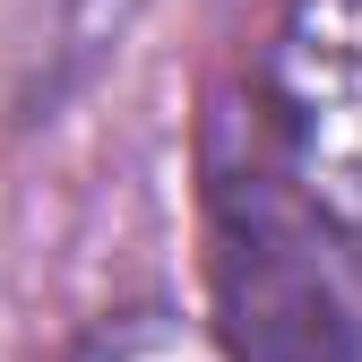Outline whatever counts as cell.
I'll use <instances>...</instances> for the list:
<instances>
[{"label": "cell", "mask_w": 362, "mask_h": 362, "mask_svg": "<svg viewBox=\"0 0 362 362\" xmlns=\"http://www.w3.org/2000/svg\"><path fill=\"white\" fill-rule=\"evenodd\" d=\"M267 139L285 190L362 242V0H285L267 43Z\"/></svg>", "instance_id": "6da1fadb"}, {"label": "cell", "mask_w": 362, "mask_h": 362, "mask_svg": "<svg viewBox=\"0 0 362 362\" xmlns=\"http://www.w3.org/2000/svg\"><path fill=\"white\" fill-rule=\"evenodd\" d=\"M78 362H224V354L190 320H173V310H129V320H112V328L86 337Z\"/></svg>", "instance_id": "7a4b0ae2"}]
</instances>
